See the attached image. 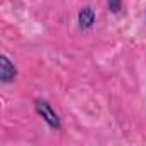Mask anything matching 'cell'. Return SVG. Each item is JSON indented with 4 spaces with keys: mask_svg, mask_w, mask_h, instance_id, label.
Returning a JSON list of instances; mask_svg holds the SVG:
<instances>
[{
    "mask_svg": "<svg viewBox=\"0 0 146 146\" xmlns=\"http://www.w3.org/2000/svg\"><path fill=\"white\" fill-rule=\"evenodd\" d=\"M0 78L4 83H11L16 78V67L5 55L0 57Z\"/></svg>",
    "mask_w": 146,
    "mask_h": 146,
    "instance_id": "cell-2",
    "label": "cell"
},
{
    "mask_svg": "<svg viewBox=\"0 0 146 146\" xmlns=\"http://www.w3.org/2000/svg\"><path fill=\"white\" fill-rule=\"evenodd\" d=\"M93 23H95V12H93V9H90V7L83 9L79 12V24H81V28H91Z\"/></svg>",
    "mask_w": 146,
    "mask_h": 146,
    "instance_id": "cell-3",
    "label": "cell"
},
{
    "mask_svg": "<svg viewBox=\"0 0 146 146\" xmlns=\"http://www.w3.org/2000/svg\"><path fill=\"white\" fill-rule=\"evenodd\" d=\"M108 5H110V9L113 12H117L120 9V0H108Z\"/></svg>",
    "mask_w": 146,
    "mask_h": 146,
    "instance_id": "cell-4",
    "label": "cell"
},
{
    "mask_svg": "<svg viewBox=\"0 0 146 146\" xmlns=\"http://www.w3.org/2000/svg\"><path fill=\"white\" fill-rule=\"evenodd\" d=\"M35 108H36V112H38V115H41V119H43L52 129H58V127H60V119H58V115L55 113V110L50 107L48 102L38 100V102L35 103Z\"/></svg>",
    "mask_w": 146,
    "mask_h": 146,
    "instance_id": "cell-1",
    "label": "cell"
}]
</instances>
